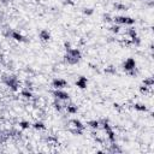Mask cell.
<instances>
[{
	"label": "cell",
	"mask_w": 154,
	"mask_h": 154,
	"mask_svg": "<svg viewBox=\"0 0 154 154\" xmlns=\"http://www.w3.org/2000/svg\"><path fill=\"white\" fill-rule=\"evenodd\" d=\"M105 133H106V135H107V140L110 141V143L116 142V133L113 131L112 128H110V129L105 130Z\"/></svg>",
	"instance_id": "obj_17"
},
{
	"label": "cell",
	"mask_w": 154,
	"mask_h": 154,
	"mask_svg": "<svg viewBox=\"0 0 154 154\" xmlns=\"http://www.w3.org/2000/svg\"><path fill=\"white\" fill-rule=\"evenodd\" d=\"M31 128L34 130H36V131H43V130H46V125H45V123L42 122V120H36V122H34L33 124H31Z\"/></svg>",
	"instance_id": "obj_12"
},
{
	"label": "cell",
	"mask_w": 154,
	"mask_h": 154,
	"mask_svg": "<svg viewBox=\"0 0 154 154\" xmlns=\"http://www.w3.org/2000/svg\"><path fill=\"white\" fill-rule=\"evenodd\" d=\"M46 141H47L48 143H52V145H57L58 143V138L56 136H52V135H48L46 137Z\"/></svg>",
	"instance_id": "obj_27"
},
{
	"label": "cell",
	"mask_w": 154,
	"mask_h": 154,
	"mask_svg": "<svg viewBox=\"0 0 154 154\" xmlns=\"http://www.w3.org/2000/svg\"><path fill=\"white\" fill-rule=\"evenodd\" d=\"M64 108H65L66 112L70 113V114H76L77 112H78V107H77V105L72 104V102H68V101H65V104H64Z\"/></svg>",
	"instance_id": "obj_7"
},
{
	"label": "cell",
	"mask_w": 154,
	"mask_h": 154,
	"mask_svg": "<svg viewBox=\"0 0 154 154\" xmlns=\"http://www.w3.org/2000/svg\"><path fill=\"white\" fill-rule=\"evenodd\" d=\"M113 7L117 10V11H126V10H128V6L124 5V4H120V3H114V4H113Z\"/></svg>",
	"instance_id": "obj_24"
},
{
	"label": "cell",
	"mask_w": 154,
	"mask_h": 154,
	"mask_svg": "<svg viewBox=\"0 0 154 154\" xmlns=\"http://www.w3.org/2000/svg\"><path fill=\"white\" fill-rule=\"evenodd\" d=\"M131 45H134V46H136V47H138L140 45H141V38L137 36V37H135V38H131Z\"/></svg>",
	"instance_id": "obj_30"
},
{
	"label": "cell",
	"mask_w": 154,
	"mask_h": 154,
	"mask_svg": "<svg viewBox=\"0 0 154 154\" xmlns=\"http://www.w3.org/2000/svg\"><path fill=\"white\" fill-rule=\"evenodd\" d=\"M69 84H68V81H65L64 78H59V77H56V78L52 80V87L54 89H64L66 88Z\"/></svg>",
	"instance_id": "obj_5"
},
{
	"label": "cell",
	"mask_w": 154,
	"mask_h": 154,
	"mask_svg": "<svg viewBox=\"0 0 154 154\" xmlns=\"http://www.w3.org/2000/svg\"><path fill=\"white\" fill-rule=\"evenodd\" d=\"M133 108L137 112H148V107L145 105V104H141V102H136V104L133 105Z\"/></svg>",
	"instance_id": "obj_14"
},
{
	"label": "cell",
	"mask_w": 154,
	"mask_h": 154,
	"mask_svg": "<svg viewBox=\"0 0 154 154\" xmlns=\"http://www.w3.org/2000/svg\"><path fill=\"white\" fill-rule=\"evenodd\" d=\"M38 37H40L41 41L48 42V41L51 40V33H49L47 29H41L40 33H38Z\"/></svg>",
	"instance_id": "obj_10"
},
{
	"label": "cell",
	"mask_w": 154,
	"mask_h": 154,
	"mask_svg": "<svg viewBox=\"0 0 154 154\" xmlns=\"http://www.w3.org/2000/svg\"><path fill=\"white\" fill-rule=\"evenodd\" d=\"M1 82L6 86V87H9L12 92H17L18 89H19V84H21V82H19V80H18V77L17 76H15V75H3L1 76Z\"/></svg>",
	"instance_id": "obj_1"
},
{
	"label": "cell",
	"mask_w": 154,
	"mask_h": 154,
	"mask_svg": "<svg viewBox=\"0 0 154 154\" xmlns=\"http://www.w3.org/2000/svg\"><path fill=\"white\" fill-rule=\"evenodd\" d=\"M21 95L24 98V99H27V100H30V99H33V96H34V94H33V92L30 91V89H28V88H23L22 91H21Z\"/></svg>",
	"instance_id": "obj_15"
},
{
	"label": "cell",
	"mask_w": 154,
	"mask_h": 154,
	"mask_svg": "<svg viewBox=\"0 0 154 154\" xmlns=\"http://www.w3.org/2000/svg\"><path fill=\"white\" fill-rule=\"evenodd\" d=\"M69 124H70L72 128H76V129H82V130L86 129V126L83 125V123H82L80 119H76V118L70 119V120H69Z\"/></svg>",
	"instance_id": "obj_13"
},
{
	"label": "cell",
	"mask_w": 154,
	"mask_h": 154,
	"mask_svg": "<svg viewBox=\"0 0 154 154\" xmlns=\"http://www.w3.org/2000/svg\"><path fill=\"white\" fill-rule=\"evenodd\" d=\"M69 131H70L71 134H73V135L81 136V135H83V131H84V130H82V129H76V128H70Z\"/></svg>",
	"instance_id": "obj_28"
},
{
	"label": "cell",
	"mask_w": 154,
	"mask_h": 154,
	"mask_svg": "<svg viewBox=\"0 0 154 154\" xmlns=\"http://www.w3.org/2000/svg\"><path fill=\"white\" fill-rule=\"evenodd\" d=\"M75 84H76V87H78L80 89H86L87 86H88V78L86 76H80L76 80Z\"/></svg>",
	"instance_id": "obj_8"
},
{
	"label": "cell",
	"mask_w": 154,
	"mask_h": 154,
	"mask_svg": "<svg viewBox=\"0 0 154 154\" xmlns=\"http://www.w3.org/2000/svg\"><path fill=\"white\" fill-rule=\"evenodd\" d=\"M64 59H65V61L69 64V65H76V64H78V63H80L78 59H76V58L71 57V56L68 54V53H65V56H64Z\"/></svg>",
	"instance_id": "obj_16"
},
{
	"label": "cell",
	"mask_w": 154,
	"mask_h": 154,
	"mask_svg": "<svg viewBox=\"0 0 154 154\" xmlns=\"http://www.w3.org/2000/svg\"><path fill=\"white\" fill-rule=\"evenodd\" d=\"M63 4H64V5L73 6V5H75V1H73V0H63Z\"/></svg>",
	"instance_id": "obj_32"
},
{
	"label": "cell",
	"mask_w": 154,
	"mask_h": 154,
	"mask_svg": "<svg viewBox=\"0 0 154 154\" xmlns=\"http://www.w3.org/2000/svg\"><path fill=\"white\" fill-rule=\"evenodd\" d=\"M64 48H65V51H66V49H69V48H71V42L65 41V42H64Z\"/></svg>",
	"instance_id": "obj_33"
},
{
	"label": "cell",
	"mask_w": 154,
	"mask_h": 154,
	"mask_svg": "<svg viewBox=\"0 0 154 154\" xmlns=\"http://www.w3.org/2000/svg\"><path fill=\"white\" fill-rule=\"evenodd\" d=\"M126 35L130 37V40H131V38H135V37H137V36H138V35H137L136 29H135V28H133V27H130V28H128V29H126Z\"/></svg>",
	"instance_id": "obj_20"
},
{
	"label": "cell",
	"mask_w": 154,
	"mask_h": 154,
	"mask_svg": "<svg viewBox=\"0 0 154 154\" xmlns=\"http://www.w3.org/2000/svg\"><path fill=\"white\" fill-rule=\"evenodd\" d=\"M110 31L113 33V34H119V31H120V25H118V24H112L111 27H110Z\"/></svg>",
	"instance_id": "obj_26"
},
{
	"label": "cell",
	"mask_w": 154,
	"mask_h": 154,
	"mask_svg": "<svg viewBox=\"0 0 154 154\" xmlns=\"http://www.w3.org/2000/svg\"><path fill=\"white\" fill-rule=\"evenodd\" d=\"M108 153H112V154H118V153H123V149L119 147V145H117L116 142L111 143L110 147L106 149Z\"/></svg>",
	"instance_id": "obj_11"
},
{
	"label": "cell",
	"mask_w": 154,
	"mask_h": 154,
	"mask_svg": "<svg viewBox=\"0 0 154 154\" xmlns=\"http://www.w3.org/2000/svg\"><path fill=\"white\" fill-rule=\"evenodd\" d=\"M113 23L114 24H123V25H134L136 23V19L131 18V17H128V16H116L113 17Z\"/></svg>",
	"instance_id": "obj_2"
},
{
	"label": "cell",
	"mask_w": 154,
	"mask_h": 154,
	"mask_svg": "<svg viewBox=\"0 0 154 154\" xmlns=\"http://www.w3.org/2000/svg\"><path fill=\"white\" fill-rule=\"evenodd\" d=\"M1 3L4 5H7V4H10V0H1Z\"/></svg>",
	"instance_id": "obj_35"
},
{
	"label": "cell",
	"mask_w": 154,
	"mask_h": 154,
	"mask_svg": "<svg viewBox=\"0 0 154 154\" xmlns=\"http://www.w3.org/2000/svg\"><path fill=\"white\" fill-rule=\"evenodd\" d=\"M53 96L63 102H65V101H69L70 100V94L68 92H65L64 89H54V91L52 92Z\"/></svg>",
	"instance_id": "obj_3"
},
{
	"label": "cell",
	"mask_w": 154,
	"mask_h": 154,
	"mask_svg": "<svg viewBox=\"0 0 154 154\" xmlns=\"http://www.w3.org/2000/svg\"><path fill=\"white\" fill-rule=\"evenodd\" d=\"M18 125H19V128L22 130H28V129H30V128H31V123L29 120H21L18 123Z\"/></svg>",
	"instance_id": "obj_19"
},
{
	"label": "cell",
	"mask_w": 154,
	"mask_h": 154,
	"mask_svg": "<svg viewBox=\"0 0 154 154\" xmlns=\"http://www.w3.org/2000/svg\"><path fill=\"white\" fill-rule=\"evenodd\" d=\"M122 68H123V70L125 71V73L136 70V69H137V68H136V60H135L134 58H128V59L123 63Z\"/></svg>",
	"instance_id": "obj_4"
},
{
	"label": "cell",
	"mask_w": 154,
	"mask_h": 154,
	"mask_svg": "<svg viewBox=\"0 0 154 154\" xmlns=\"http://www.w3.org/2000/svg\"><path fill=\"white\" fill-rule=\"evenodd\" d=\"M114 108H117L118 111H122V107H120L119 104H114Z\"/></svg>",
	"instance_id": "obj_34"
},
{
	"label": "cell",
	"mask_w": 154,
	"mask_h": 154,
	"mask_svg": "<svg viewBox=\"0 0 154 154\" xmlns=\"http://www.w3.org/2000/svg\"><path fill=\"white\" fill-rule=\"evenodd\" d=\"M149 89H150V88H148V87H146V86L142 84V86L140 87V93H141V94H147V93L149 92Z\"/></svg>",
	"instance_id": "obj_31"
},
{
	"label": "cell",
	"mask_w": 154,
	"mask_h": 154,
	"mask_svg": "<svg viewBox=\"0 0 154 154\" xmlns=\"http://www.w3.org/2000/svg\"><path fill=\"white\" fill-rule=\"evenodd\" d=\"M87 125L91 128L92 130H98L99 128H100V122L96 120V119H91V120L87 122Z\"/></svg>",
	"instance_id": "obj_18"
},
{
	"label": "cell",
	"mask_w": 154,
	"mask_h": 154,
	"mask_svg": "<svg viewBox=\"0 0 154 154\" xmlns=\"http://www.w3.org/2000/svg\"><path fill=\"white\" fill-rule=\"evenodd\" d=\"M145 1H148V0H145Z\"/></svg>",
	"instance_id": "obj_36"
},
{
	"label": "cell",
	"mask_w": 154,
	"mask_h": 154,
	"mask_svg": "<svg viewBox=\"0 0 154 154\" xmlns=\"http://www.w3.org/2000/svg\"><path fill=\"white\" fill-rule=\"evenodd\" d=\"M10 38H12V40H15V41H18V42H28V38L24 35H22L17 30H12V29L10 31Z\"/></svg>",
	"instance_id": "obj_6"
},
{
	"label": "cell",
	"mask_w": 154,
	"mask_h": 154,
	"mask_svg": "<svg viewBox=\"0 0 154 154\" xmlns=\"http://www.w3.org/2000/svg\"><path fill=\"white\" fill-rule=\"evenodd\" d=\"M102 19H104V22H106V23L113 22V17H112L110 14H104V16H102Z\"/></svg>",
	"instance_id": "obj_29"
},
{
	"label": "cell",
	"mask_w": 154,
	"mask_h": 154,
	"mask_svg": "<svg viewBox=\"0 0 154 154\" xmlns=\"http://www.w3.org/2000/svg\"><path fill=\"white\" fill-rule=\"evenodd\" d=\"M66 53L70 54L71 57L76 58V59H78V60L82 59V52L78 48H69V49H66Z\"/></svg>",
	"instance_id": "obj_9"
},
{
	"label": "cell",
	"mask_w": 154,
	"mask_h": 154,
	"mask_svg": "<svg viewBox=\"0 0 154 154\" xmlns=\"http://www.w3.org/2000/svg\"><path fill=\"white\" fill-rule=\"evenodd\" d=\"M53 106H54V108H56L58 112H61V111L64 110V105H61V104H60V100H58V99H56V98H54V101H53Z\"/></svg>",
	"instance_id": "obj_23"
},
{
	"label": "cell",
	"mask_w": 154,
	"mask_h": 154,
	"mask_svg": "<svg viewBox=\"0 0 154 154\" xmlns=\"http://www.w3.org/2000/svg\"><path fill=\"white\" fill-rule=\"evenodd\" d=\"M104 72L107 73V75H116L117 73V69H116V66H113V65H108L104 69Z\"/></svg>",
	"instance_id": "obj_21"
},
{
	"label": "cell",
	"mask_w": 154,
	"mask_h": 154,
	"mask_svg": "<svg viewBox=\"0 0 154 154\" xmlns=\"http://www.w3.org/2000/svg\"><path fill=\"white\" fill-rule=\"evenodd\" d=\"M82 12H83L84 16L89 17V16H92V15L94 14V9H93V7H84V9L82 10Z\"/></svg>",
	"instance_id": "obj_25"
},
{
	"label": "cell",
	"mask_w": 154,
	"mask_h": 154,
	"mask_svg": "<svg viewBox=\"0 0 154 154\" xmlns=\"http://www.w3.org/2000/svg\"><path fill=\"white\" fill-rule=\"evenodd\" d=\"M1 134H3V133H0V135H1Z\"/></svg>",
	"instance_id": "obj_37"
},
{
	"label": "cell",
	"mask_w": 154,
	"mask_h": 154,
	"mask_svg": "<svg viewBox=\"0 0 154 154\" xmlns=\"http://www.w3.org/2000/svg\"><path fill=\"white\" fill-rule=\"evenodd\" d=\"M142 84L148 87V88H152L154 86V78H153V77H147V78H145L142 81Z\"/></svg>",
	"instance_id": "obj_22"
}]
</instances>
